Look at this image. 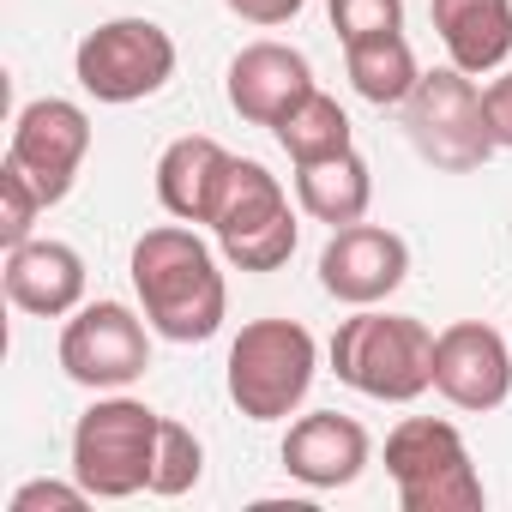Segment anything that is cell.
<instances>
[{
	"label": "cell",
	"instance_id": "obj_1",
	"mask_svg": "<svg viewBox=\"0 0 512 512\" xmlns=\"http://www.w3.org/2000/svg\"><path fill=\"white\" fill-rule=\"evenodd\" d=\"M133 296H139V314L151 320L157 338L169 344H205L217 338L223 314H229V284H223V266L217 253L175 217V223H157L133 241Z\"/></svg>",
	"mask_w": 512,
	"mask_h": 512
},
{
	"label": "cell",
	"instance_id": "obj_2",
	"mask_svg": "<svg viewBox=\"0 0 512 512\" xmlns=\"http://www.w3.org/2000/svg\"><path fill=\"white\" fill-rule=\"evenodd\" d=\"M332 374L380 404H410L434 386V332L410 314L362 308L332 338Z\"/></svg>",
	"mask_w": 512,
	"mask_h": 512
},
{
	"label": "cell",
	"instance_id": "obj_3",
	"mask_svg": "<svg viewBox=\"0 0 512 512\" xmlns=\"http://www.w3.org/2000/svg\"><path fill=\"white\" fill-rule=\"evenodd\" d=\"M320 374V344L302 320H247L229 344V404L247 422H284Z\"/></svg>",
	"mask_w": 512,
	"mask_h": 512
},
{
	"label": "cell",
	"instance_id": "obj_4",
	"mask_svg": "<svg viewBox=\"0 0 512 512\" xmlns=\"http://www.w3.org/2000/svg\"><path fill=\"white\" fill-rule=\"evenodd\" d=\"M163 416L145 398L97 392V404L73 422V476L91 488V500H133L151 488Z\"/></svg>",
	"mask_w": 512,
	"mask_h": 512
},
{
	"label": "cell",
	"instance_id": "obj_5",
	"mask_svg": "<svg viewBox=\"0 0 512 512\" xmlns=\"http://www.w3.org/2000/svg\"><path fill=\"white\" fill-rule=\"evenodd\" d=\"M386 476L404 512H482V476L470 446L440 416H404L386 434Z\"/></svg>",
	"mask_w": 512,
	"mask_h": 512
},
{
	"label": "cell",
	"instance_id": "obj_6",
	"mask_svg": "<svg viewBox=\"0 0 512 512\" xmlns=\"http://www.w3.org/2000/svg\"><path fill=\"white\" fill-rule=\"evenodd\" d=\"M211 229H217V247L235 272H278V266H290V253L302 241V223L290 211L284 181L253 157H235Z\"/></svg>",
	"mask_w": 512,
	"mask_h": 512
},
{
	"label": "cell",
	"instance_id": "obj_7",
	"mask_svg": "<svg viewBox=\"0 0 512 512\" xmlns=\"http://www.w3.org/2000/svg\"><path fill=\"white\" fill-rule=\"evenodd\" d=\"M398 109H404L410 145H416L434 169H446V175H470V169H482V163L500 151L494 133H488V115H482V91H476V79L458 73V67L422 73L416 91H410Z\"/></svg>",
	"mask_w": 512,
	"mask_h": 512
},
{
	"label": "cell",
	"instance_id": "obj_8",
	"mask_svg": "<svg viewBox=\"0 0 512 512\" xmlns=\"http://www.w3.org/2000/svg\"><path fill=\"white\" fill-rule=\"evenodd\" d=\"M73 79L97 103H145L175 79V37L157 19H109L73 49Z\"/></svg>",
	"mask_w": 512,
	"mask_h": 512
},
{
	"label": "cell",
	"instance_id": "obj_9",
	"mask_svg": "<svg viewBox=\"0 0 512 512\" xmlns=\"http://www.w3.org/2000/svg\"><path fill=\"white\" fill-rule=\"evenodd\" d=\"M151 320L127 302H85L61 326V374L85 392H127L151 368Z\"/></svg>",
	"mask_w": 512,
	"mask_h": 512
},
{
	"label": "cell",
	"instance_id": "obj_10",
	"mask_svg": "<svg viewBox=\"0 0 512 512\" xmlns=\"http://www.w3.org/2000/svg\"><path fill=\"white\" fill-rule=\"evenodd\" d=\"M91 157V115L67 97H37L19 109L13 139H7V163H19L31 175V187L43 193V205H61L79 181Z\"/></svg>",
	"mask_w": 512,
	"mask_h": 512
},
{
	"label": "cell",
	"instance_id": "obj_11",
	"mask_svg": "<svg viewBox=\"0 0 512 512\" xmlns=\"http://www.w3.org/2000/svg\"><path fill=\"white\" fill-rule=\"evenodd\" d=\"M410 278V247L386 223H344L320 253V290L344 308H374Z\"/></svg>",
	"mask_w": 512,
	"mask_h": 512
},
{
	"label": "cell",
	"instance_id": "obj_12",
	"mask_svg": "<svg viewBox=\"0 0 512 512\" xmlns=\"http://www.w3.org/2000/svg\"><path fill=\"white\" fill-rule=\"evenodd\" d=\"M434 392L452 410H500L512 398V338L482 320H452L434 338Z\"/></svg>",
	"mask_w": 512,
	"mask_h": 512
},
{
	"label": "cell",
	"instance_id": "obj_13",
	"mask_svg": "<svg viewBox=\"0 0 512 512\" xmlns=\"http://www.w3.org/2000/svg\"><path fill=\"white\" fill-rule=\"evenodd\" d=\"M223 91H229V109H235L241 121L278 127V121L314 91V67H308V55L290 49V43H247V49L229 61Z\"/></svg>",
	"mask_w": 512,
	"mask_h": 512
},
{
	"label": "cell",
	"instance_id": "obj_14",
	"mask_svg": "<svg viewBox=\"0 0 512 512\" xmlns=\"http://www.w3.org/2000/svg\"><path fill=\"white\" fill-rule=\"evenodd\" d=\"M374 458V440L356 416H338V410H314V416H296L290 434H284V470L308 488H350Z\"/></svg>",
	"mask_w": 512,
	"mask_h": 512
},
{
	"label": "cell",
	"instance_id": "obj_15",
	"mask_svg": "<svg viewBox=\"0 0 512 512\" xmlns=\"http://www.w3.org/2000/svg\"><path fill=\"white\" fill-rule=\"evenodd\" d=\"M0 284H7V302L19 314L37 320H61L73 308H85V260L67 241H19L7 247V266H0Z\"/></svg>",
	"mask_w": 512,
	"mask_h": 512
},
{
	"label": "cell",
	"instance_id": "obj_16",
	"mask_svg": "<svg viewBox=\"0 0 512 512\" xmlns=\"http://www.w3.org/2000/svg\"><path fill=\"white\" fill-rule=\"evenodd\" d=\"M229 169H235V157L217 139H205V133L175 139L157 157V199H163V211L181 217V223H211L217 199L229 187Z\"/></svg>",
	"mask_w": 512,
	"mask_h": 512
},
{
	"label": "cell",
	"instance_id": "obj_17",
	"mask_svg": "<svg viewBox=\"0 0 512 512\" xmlns=\"http://www.w3.org/2000/svg\"><path fill=\"white\" fill-rule=\"evenodd\" d=\"M446 61L470 79L500 73L512 55V0H428Z\"/></svg>",
	"mask_w": 512,
	"mask_h": 512
},
{
	"label": "cell",
	"instance_id": "obj_18",
	"mask_svg": "<svg viewBox=\"0 0 512 512\" xmlns=\"http://www.w3.org/2000/svg\"><path fill=\"white\" fill-rule=\"evenodd\" d=\"M296 199H302V211H308L314 223L344 229V223H362V217H368V205H374V175H368V163H362L356 145H350V151H338V157L296 163Z\"/></svg>",
	"mask_w": 512,
	"mask_h": 512
},
{
	"label": "cell",
	"instance_id": "obj_19",
	"mask_svg": "<svg viewBox=\"0 0 512 512\" xmlns=\"http://www.w3.org/2000/svg\"><path fill=\"white\" fill-rule=\"evenodd\" d=\"M344 73H350L356 97H362V103H380V109L404 103V97L416 91V79H422L416 49L404 43V31H380V37L344 43Z\"/></svg>",
	"mask_w": 512,
	"mask_h": 512
},
{
	"label": "cell",
	"instance_id": "obj_20",
	"mask_svg": "<svg viewBox=\"0 0 512 512\" xmlns=\"http://www.w3.org/2000/svg\"><path fill=\"white\" fill-rule=\"evenodd\" d=\"M272 133H278V145L290 151V163H320V157L350 151V115H344L338 97H326L320 85H314Z\"/></svg>",
	"mask_w": 512,
	"mask_h": 512
},
{
	"label": "cell",
	"instance_id": "obj_21",
	"mask_svg": "<svg viewBox=\"0 0 512 512\" xmlns=\"http://www.w3.org/2000/svg\"><path fill=\"white\" fill-rule=\"evenodd\" d=\"M199 476H205V446H199V434H193L187 422H169V416H163L157 464H151V494L175 500V494H187Z\"/></svg>",
	"mask_w": 512,
	"mask_h": 512
},
{
	"label": "cell",
	"instance_id": "obj_22",
	"mask_svg": "<svg viewBox=\"0 0 512 512\" xmlns=\"http://www.w3.org/2000/svg\"><path fill=\"white\" fill-rule=\"evenodd\" d=\"M43 211H49V205H43V193L31 187V175H25L19 163H0V241H7V247L31 241V229H37Z\"/></svg>",
	"mask_w": 512,
	"mask_h": 512
},
{
	"label": "cell",
	"instance_id": "obj_23",
	"mask_svg": "<svg viewBox=\"0 0 512 512\" xmlns=\"http://www.w3.org/2000/svg\"><path fill=\"white\" fill-rule=\"evenodd\" d=\"M332 31H338V43L404 31V0H332Z\"/></svg>",
	"mask_w": 512,
	"mask_h": 512
},
{
	"label": "cell",
	"instance_id": "obj_24",
	"mask_svg": "<svg viewBox=\"0 0 512 512\" xmlns=\"http://www.w3.org/2000/svg\"><path fill=\"white\" fill-rule=\"evenodd\" d=\"M91 506V488L73 476V482H25L13 500H7V512H85Z\"/></svg>",
	"mask_w": 512,
	"mask_h": 512
},
{
	"label": "cell",
	"instance_id": "obj_25",
	"mask_svg": "<svg viewBox=\"0 0 512 512\" xmlns=\"http://www.w3.org/2000/svg\"><path fill=\"white\" fill-rule=\"evenodd\" d=\"M482 115H488L494 145H500V151H512V73H500V79H488V85H482Z\"/></svg>",
	"mask_w": 512,
	"mask_h": 512
},
{
	"label": "cell",
	"instance_id": "obj_26",
	"mask_svg": "<svg viewBox=\"0 0 512 512\" xmlns=\"http://www.w3.org/2000/svg\"><path fill=\"white\" fill-rule=\"evenodd\" d=\"M223 7L235 13V19H247V25H290L302 7H308V0H223Z\"/></svg>",
	"mask_w": 512,
	"mask_h": 512
}]
</instances>
